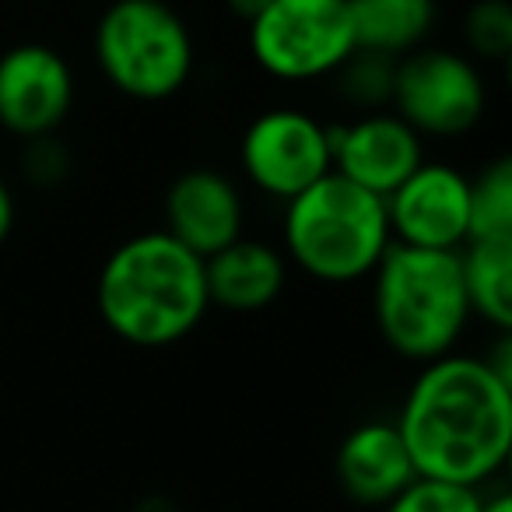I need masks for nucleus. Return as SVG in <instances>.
Here are the masks:
<instances>
[{
  "label": "nucleus",
  "instance_id": "nucleus-1",
  "mask_svg": "<svg viewBox=\"0 0 512 512\" xmlns=\"http://www.w3.org/2000/svg\"><path fill=\"white\" fill-rule=\"evenodd\" d=\"M393 425L418 477L481 491L512 453V386L453 351L421 365Z\"/></svg>",
  "mask_w": 512,
  "mask_h": 512
},
{
  "label": "nucleus",
  "instance_id": "nucleus-2",
  "mask_svg": "<svg viewBox=\"0 0 512 512\" xmlns=\"http://www.w3.org/2000/svg\"><path fill=\"white\" fill-rule=\"evenodd\" d=\"M95 306L109 334L130 348H172L211 313L204 260L169 232H141L106 256Z\"/></svg>",
  "mask_w": 512,
  "mask_h": 512
},
{
  "label": "nucleus",
  "instance_id": "nucleus-3",
  "mask_svg": "<svg viewBox=\"0 0 512 512\" xmlns=\"http://www.w3.org/2000/svg\"><path fill=\"white\" fill-rule=\"evenodd\" d=\"M372 316L390 351L411 362L453 355L470 320L460 253L393 242L372 271Z\"/></svg>",
  "mask_w": 512,
  "mask_h": 512
},
{
  "label": "nucleus",
  "instance_id": "nucleus-4",
  "mask_svg": "<svg viewBox=\"0 0 512 512\" xmlns=\"http://www.w3.org/2000/svg\"><path fill=\"white\" fill-rule=\"evenodd\" d=\"M281 232L288 260L323 285H355L372 278L393 246L386 200L341 172H327L320 183L288 200Z\"/></svg>",
  "mask_w": 512,
  "mask_h": 512
},
{
  "label": "nucleus",
  "instance_id": "nucleus-5",
  "mask_svg": "<svg viewBox=\"0 0 512 512\" xmlns=\"http://www.w3.org/2000/svg\"><path fill=\"white\" fill-rule=\"evenodd\" d=\"M95 60L134 102H165L193 74V36L169 0H113L95 25Z\"/></svg>",
  "mask_w": 512,
  "mask_h": 512
},
{
  "label": "nucleus",
  "instance_id": "nucleus-6",
  "mask_svg": "<svg viewBox=\"0 0 512 512\" xmlns=\"http://www.w3.org/2000/svg\"><path fill=\"white\" fill-rule=\"evenodd\" d=\"M246 36L256 67L278 81L334 78L355 53L348 0H271Z\"/></svg>",
  "mask_w": 512,
  "mask_h": 512
},
{
  "label": "nucleus",
  "instance_id": "nucleus-7",
  "mask_svg": "<svg viewBox=\"0 0 512 512\" xmlns=\"http://www.w3.org/2000/svg\"><path fill=\"white\" fill-rule=\"evenodd\" d=\"M390 106L421 137H460L488 109L481 67L446 46H418L397 60Z\"/></svg>",
  "mask_w": 512,
  "mask_h": 512
},
{
  "label": "nucleus",
  "instance_id": "nucleus-8",
  "mask_svg": "<svg viewBox=\"0 0 512 512\" xmlns=\"http://www.w3.org/2000/svg\"><path fill=\"white\" fill-rule=\"evenodd\" d=\"M239 162L256 190L288 204L334 172V137L313 113L278 106L260 113L246 127Z\"/></svg>",
  "mask_w": 512,
  "mask_h": 512
},
{
  "label": "nucleus",
  "instance_id": "nucleus-9",
  "mask_svg": "<svg viewBox=\"0 0 512 512\" xmlns=\"http://www.w3.org/2000/svg\"><path fill=\"white\" fill-rule=\"evenodd\" d=\"M386 218L400 246L460 253L470 239V179L456 165L425 158L386 197Z\"/></svg>",
  "mask_w": 512,
  "mask_h": 512
},
{
  "label": "nucleus",
  "instance_id": "nucleus-10",
  "mask_svg": "<svg viewBox=\"0 0 512 512\" xmlns=\"http://www.w3.org/2000/svg\"><path fill=\"white\" fill-rule=\"evenodd\" d=\"M74 71L46 43H18L0 53V127L22 141L50 137L71 116Z\"/></svg>",
  "mask_w": 512,
  "mask_h": 512
},
{
  "label": "nucleus",
  "instance_id": "nucleus-11",
  "mask_svg": "<svg viewBox=\"0 0 512 512\" xmlns=\"http://www.w3.org/2000/svg\"><path fill=\"white\" fill-rule=\"evenodd\" d=\"M330 137L334 172L383 200L425 162V137L386 109L358 116L348 127H330Z\"/></svg>",
  "mask_w": 512,
  "mask_h": 512
},
{
  "label": "nucleus",
  "instance_id": "nucleus-12",
  "mask_svg": "<svg viewBox=\"0 0 512 512\" xmlns=\"http://www.w3.org/2000/svg\"><path fill=\"white\" fill-rule=\"evenodd\" d=\"M162 214V232L183 242L200 260L242 239V221H246L239 186L214 169H186L183 176L172 179Z\"/></svg>",
  "mask_w": 512,
  "mask_h": 512
},
{
  "label": "nucleus",
  "instance_id": "nucleus-13",
  "mask_svg": "<svg viewBox=\"0 0 512 512\" xmlns=\"http://www.w3.org/2000/svg\"><path fill=\"white\" fill-rule=\"evenodd\" d=\"M337 481L358 505H390L418 477L393 421H362L337 446Z\"/></svg>",
  "mask_w": 512,
  "mask_h": 512
},
{
  "label": "nucleus",
  "instance_id": "nucleus-14",
  "mask_svg": "<svg viewBox=\"0 0 512 512\" xmlns=\"http://www.w3.org/2000/svg\"><path fill=\"white\" fill-rule=\"evenodd\" d=\"M204 281L211 309L225 313H264L281 299L288 285V260L278 246L260 239H235L204 260Z\"/></svg>",
  "mask_w": 512,
  "mask_h": 512
},
{
  "label": "nucleus",
  "instance_id": "nucleus-15",
  "mask_svg": "<svg viewBox=\"0 0 512 512\" xmlns=\"http://www.w3.org/2000/svg\"><path fill=\"white\" fill-rule=\"evenodd\" d=\"M355 50L400 60L425 46L435 25V0H348Z\"/></svg>",
  "mask_w": 512,
  "mask_h": 512
},
{
  "label": "nucleus",
  "instance_id": "nucleus-16",
  "mask_svg": "<svg viewBox=\"0 0 512 512\" xmlns=\"http://www.w3.org/2000/svg\"><path fill=\"white\" fill-rule=\"evenodd\" d=\"M460 278L470 316L512 330V239H470L460 249Z\"/></svg>",
  "mask_w": 512,
  "mask_h": 512
},
{
  "label": "nucleus",
  "instance_id": "nucleus-17",
  "mask_svg": "<svg viewBox=\"0 0 512 512\" xmlns=\"http://www.w3.org/2000/svg\"><path fill=\"white\" fill-rule=\"evenodd\" d=\"M470 239H512V158L502 155L470 179ZM467 239V242H470Z\"/></svg>",
  "mask_w": 512,
  "mask_h": 512
},
{
  "label": "nucleus",
  "instance_id": "nucleus-18",
  "mask_svg": "<svg viewBox=\"0 0 512 512\" xmlns=\"http://www.w3.org/2000/svg\"><path fill=\"white\" fill-rule=\"evenodd\" d=\"M393 71H397V60L379 57V53H365L355 50L348 60L341 64L337 78V92L358 109H369L379 113L383 106H390L393 95Z\"/></svg>",
  "mask_w": 512,
  "mask_h": 512
},
{
  "label": "nucleus",
  "instance_id": "nucleus-19",
  "mask_svg": "<svg viewBox=\"0 0 512 512\" xmlns=\"http://www.w3.org/2000/svg\"><path fill=\"white\" fill-rule=\"evenodd\" d=\"M463 43L470 60L502 64L512 53V4L509 0H474L463 18Z\"/></svg>",
  "mask_w": 512,
  "mask_h": 512
},
{
  "label": "nucleus",
  "instance_id": "nucleus-20",
  "mask_svg": "<svg viewBox=\"0 0 512 512\" xmlns=\"http://www.w3.org/2000/svg\"><path fill=\"white\" fill-rule=\"evenodd\" d=\"M484 495L463 484L432 481V477H414L383 512H481Z\"/></svg>",
  "mask_w": 512,
  "mask_h": 512
},
{
  "label": "nucleus",
  "instance_id": "nucleus-21",
  "mask_svg": "<svg viewBox=\"0 0 512 512\" xmlns=\"http://www.w3.org/2000/svg\"><path fill=\"white\" fill-rule=\"evenodd\" d=\"M25 176H29V183L36 186H57L67 179V172H71V155H67V148L57 141V134L50 137H36V141H25Z\"/></svg>",
  "mask_w": 512,
  "mask_h": 512
},
{
  "label": "nucleus",
  "instance_id": "nucleus-22",
  "mask_svg": "<svg viewBox=\"0 0 512 512\" xmlns=\"http://www.w3.org/2000/svg\"><path fill=\"white\" fill-rule=\"evenodd\" d=\"M15 214H18L15 193H11L8 179L0 176V246L11 239V232H15Z\"/></svg>",
  "mask_w": 512,
  "mask_h": 512
},
{
  "label": "nucleus",
  "instance_id": "nucleus-23",
  "mask_svg": "<svg viewBox=\"0 0 512 512\" xmlns=\"http://www.w3.org/2000/svg\"><path fill=\"white\" fill-rule=\"evenodd\" d=\"M267 4H271V0H228V8H232L235 15H239L246 25L253 22V18L260 15V11H264Z\"/></svg>",
  "mask_w": 512,
  "mask_h": 512
},
{
  "label": "nucleus",
  "instance_id": "nucleus-24",
  "mask_svg": "<svg viewBox=\"0 0 512 512\" xmlns=\"http://www.w3.org/2000/svg\"><path fill=\"white\" fill-rule=\"evenodd\" d=\"M481 512H512V495L509 491H495L481 502Z\"/></svg>",
  "mask_w": 512,
  "mask_h": 512
},
{
  "label": "nucleus",
  "instance_id": "nucleus-25",
  "mask_svg": "<svg viewBox=\"0 0 512 512\" xmlns=\"http://www.w3.org/2000/svg\"><path fill=\"white\" fill-rule=\"evenodd\" d=\"M134 512H179V509L169 502V498H162V495H151V498H144V502L137 505Z\"/></svg>",
  "mask_w": 512,
  "mask_h": 512
}]
</instances>
